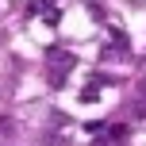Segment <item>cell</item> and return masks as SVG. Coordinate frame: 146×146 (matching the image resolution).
Segmentation results:
<instances>
[{
    "label": "cell",
    "mask_w": 146,
    "mask_h": 146,
    "mask_svg": "<svg viewBox=\"0 0 146 146\" xmlns=\"http://www.w3.org/2000/svg\"><path fill=\"white\" fill-rule=\"evenodd\" d=\"M111 50H119V54H127V31H111Z\"/></svg>",
    "instance_id": "2"
},
{
    "label": "cell",
    "mask_w": 146,
    "mask_h": 146,
    "mask_svg": "<svg viewBox=\"0 0 146 146\" xmlns=\"http://www.w3.org/2000/svg\"><path fill=\"white\" fill-rule=\"evenodd\" d=\"M50 85H54V88H66V73H58V69H50Z\"/></svg>",
    "instance_id": "4"
},
{
    "label": "cell",
    "mask_w": 146,
    "mask_h": 146,
    "mask_svg": "<svg viewBox=\"0 0 146 146\" xmlns=\"http://www.w3.org/2000/svg\"><path fill=\"white\" fill-rule=\"evenodd\" d=\"M46 58H50V66L58 69V73H69L73 66H77V58H73L69 50H62V46H50V50H46Z\"/></svg>",
    "instance_id": "1"
},
{
    "label": "cell",
    "mask_w": 146,
    "mask_h": 146,
    "mask_svg": "<svg viewBox=\"0 0 146 146\" xmlns=\"http://www.w3.org/2000/svg\"><path fill=\"white\" fill-rule=\"evenodd\" d=\"M108 139H111V142H123V139H127V127H123V123H111V127H108Z\"/></svg>",
    "instance_id": "3"
}]
</instances>
